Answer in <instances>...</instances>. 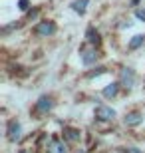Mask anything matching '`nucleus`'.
<instances>
[{
	"label": "nucleus",
	"mask_w": 145,
	"mask_h": 153,
	"mask_svg": "<svg viewBox=\"0 0 145 153\" xmlns=\"http://www.w3.org/2000/svg\"><path fill=\"white\" fill-rule=\"evenodd\" d=\"M34 32L38 36H52L54 32H56V24L54 22H42V24H38L36 28H34Z\"/></svg>",
	"instance_id": "obj_1"
},
{
	"label": "nucleus",
	"mask_w": 145,
	"mask_h": 153,
	"mask_svg": "<svg viewBox=\"0 0 145 153\" xmlns=\"http://www.w3.org/2000/svg\"><path fill=\"white\" fill-rule=\"evenodd\" d=\"M95 117L101 119V121H112L115 117V111L112 108H106V105H100V108H95Z\"/></svg>",
	"instance_id": "obj_2"
},
{
	"label": "nucleus",
	"mask_w": 145,
	"mask_h": 153,
	"mask_svg": "<svg viewBox=\"0 0 145 153\" xmlns=\"http://www.w3.org/2000/svg\"><path fill=\"white\" fill-rule=\"evenodd\" d=\"M119 78H121V84L125 85V88H131V85L135 84V72L131 68H123Z\"/></svg>",
	"instance_id": "obj_3"
},
{
	"label": "nucleus",
	"mask_w": 145,
	"mask_h": 153,
	"mask_svg": "<svg viewBox=\"0 0 145 153\" xmlns=\"http://www.w3.org/2000/svg\"><path fill=\"white\" fill-rule=\"evenodd\" d=\"M52 105H54V103H52V97L42 96L38 100V103H36V111H38V114H48L52 109Z\"/></svg>",
	"instance_id": "obj_4"
},
{
	"label": "nucleus",
	"mask_w": 145,
	"mask_h": 153,
	"mask_svg": "<svg viewBox=\"0 0 145 153\" xmlns=\"http://www.w3.org/2000/svg\"><path fill=\"white\" fill-rule=\"evenodd\" d=\"M20 129H22L20 123H18L16 119H12L10 123H8V139L10 141H18L20 139Z\"/></svg>",
	"instance_id": "obj_5"
},
{
	"label": "nucleus",
	"mask_w": 145,
	"mask_h": 153,
	"mask_svg": "<svg viewBox=\"0 0 145 153\" xmlns=\"http://www.w3.org/2000/svg\"><path fill=\"white\" fill-rule=\"evenodd\" d=\"M48 153H68V147H66V143L60 141V139H52L48 143Z\"/></svg>",
	"instance_id": "obj_6"
},
{
	"label": "nucleus",
	"mask_w": 145,
	"mask_h": 153,
	"mask_svg": "<svg viewBox=\"0 0 145 153\" xmlns=\"http://www.w3.org/2000/svg\"><path fill=\"white\" fill-rule=\"evenodd\" d=\"M141 121H143V117H141L139 111H131V114L125 115V125H129V127H133V125H139Z\"/></svg>",
	"instance_id": "obj_7"
},
{
	"label": "nucleus",
	"mask_w": 145,
	"mask_h": 153,
	"mask_svg": "<svg viewBox=\"0 0 145 153\" xmlns=\"http://www.w3.org/2000/svg\"><path fill=\"white\" fill-rule=\"evenodd\" d=\"M64 137H66L68 141H80V131L74 129V127H66L64 129Z\"/></svg>",
	"instance_id": "obj_8"
},
{
	"label": "nucleus",
	"mask_w": 145,
	"mask_h": 153,
	"mask_svg": "<svg viewBox=\"0 0 145 153\" xmlns=\"http://www.w3.org/2000/svg\"><path fill=\"white\" fill-rule=\"evenodd\" d=\"M82 60H84V64H94L95 60H97V52H95V50H88V52H84Z\"/></svg>",
	"instance_id": "obj_9"
},
{
	"label": "nucleus",
	"mask_w": 145,
	"mask_h": 153,
	"mask_svg": "<svg viewBox=\"0 0 145 153\" xmlns=\"http://www.w3.org/2000/svg\"><path fill=\"white\" fill-rule=\"evenodd\" d=\"M117 91H119V84H109L106 90H103V96L106 97H115Z\"/></svg>",
	"instance_id": "obj_10"
},
{
	"label": "nucleus",
	"mask_w": 145,
	"mask_h": 153,
	"mask_svg": "<svg viewBox=\"0 0 145 153\" xmlns=\"http://www.w3.org/2000/svg\"><path fill=\"white\" fill-rule=\"evenodd\" d=\"M88 2H89V0H76V2L72 4V8L76 12H80V14H84V12H86V4H88Z\"/></svg>",
	"instance_id": "obj_11"
},
{
	"label": "nucleus",
	"mask_w": 145,
	"mask_h": 153,
	"mask_svg": "<svg viewBox=\"0 0 145 153\" xmlns=\"http://www.w3.org/2000/svg\"><path fill=\"white\" fill-rule=\"evenodd\" d=\"M88 40L91 42V44H100V34H97V30L88 28Z\"/></svg>",
	"instance_id": "obj_12"
},
{
	"label": "nucleus",
	"mask_w": 145,
	"mask_h": 153,
	"mask_svg": "<svg viewBox=\"0 0 145 153\" xmlns=\"http://www.w3.org/2000/svg\"><path fill=\"white\" fill-rule=\"evenodd\" d=\"M143 42H145L143 36H133V40L129 42V48H131V50H135V48H139V46L143 44Z\"/></svg>",
	"instance_id": "obj_13"
},
{
	"label": "nucleus",
	"mask_w": 145,
	"mask_h": 153,
	"mask_svg": "<svg viewBox=\"0 0 145 153\" xmlns=\"http://www.w3.org/2000/svg\"><path fill=\"white\" fill-rule=\"evenodd\" d=\"M123 153H143V151H141V149H137V147H127Z\"/></svg>",
	"instance_id": "obj_14"
},
{
	"label": "nucleus",
	"mask_w": 145,
	"mask_h": 153,
	"mask_svg": "<svg viewBox=\"0 0 145 153\" xmlns=\"http://www.w3.org/2000/svg\"><path fill=\"white\" fill-rule=\"evenodd\" d=\"M135 16L139 18V20H145V10H137V12H135Z\"/></svg>",
	"instance_id": "obj_15"
},
{
	"label": "nucleus",
	"mask_w": 145,
	"mask_h": 153,
	"mask_svg": "<svg viewBox=\"0 0 145 153\" xmlns=\"http://www.w3.org/2000/svg\"><path fill=\"white\" fill-rule=\"evenodd\" d=\"M20 8L26 10V8H28V0H20Z\"/></svg>",
	"instance_id": "obj_16"
},
{
	"label": "nucleus",
	"mask_w": 145,
	"mask_h": 153,
	"mask_svg": "<svg viewBox=\"0 0 145 153\" xmlns=\"http://www.w3.org/2000/svg\"><path fill=\"white\" fill-rule=\"evenodd\" d=\"M20 153H28V151H20Z\"/></svg>",
	"instance_id": "obj_17"
},
{
	"label": "nucleus",
	"mask_w": 145,
	"mask_h": 153,
	"mask_svg": "<svg viewBox=\"0 0 145 153\" xmlns=\"http://www.w3.org/2000/svg\"><path fill=\"white\" fill-rule=\"evenodd\" d=\"M78 153H84V151H78Z\"/></svg>",
	"instance_id": "obj_18"
}]
</instances>
